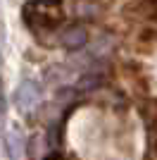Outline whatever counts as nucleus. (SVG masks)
Instances as JSON below:
<instances>
[{
  "label": "nucleus",
  "mask_w": 157,
  "mask_h": 160,
  "mask_svg": "<svg viewBox=\"0 0 157 160\" xmlns=\"http://www.w3.org/2000/svg\"><path fill=\"white\" fill-rule=\"evenodd\" d=\"M150 22H155V24H157V7L152 10V14H150Z\"/></svg>",
  "instance_id": "6e6552de"
},
{
  "label": "nucleus",
  "mask_w": 157,
  "mask_h": 160,
  "mask_svg": "<svg viewBox=\"0 0 157 160\" xmlns=\"http://www.w3.org/2000/svg\"><path fill=\"white\" fill-rule=\"evenodd\" d=\"M5 143H7V151H10L12 158H17V155L24 151V141L19 139V134H17V132H10V134H7V136H5Z\"/></svg>",
  "instance_id": "423d86ee"
},
{
  "label": "nucleus",
  "mask_w": 157,
  "mask_h": 160,
  "mask_svg": "<svg viewBox=\"0 0 157 160\" xmlns=\"http://www.w3.org/2000/svg\"><path fill=\"white\" fill-rule=\"evenodd\" d=\"M45 136L43 134H33L31 139H29V143H26V155L31 160H43V153H45Z\"/></svg>",
  "instance_id": "20e7f679"
},
{
  "label": "nucleus",
  "mask_w": 157,
  "mask_h": 160,
  "mask_svg": "<svg viewBox=\"0 0 157 160\" xmlns=\"http://www.w3.org/2000/svg\"><path fill=\"white\" fill-rule=\"evenodd\" d=\"M155 108H157V100H155Z\"/></svg>",
  "instance_id": "9d476101"
},
{
  "label": "nucleus",
  "mask_w": 157,
  "mask_h": 160,
  "mask_svg": "<svg viewBox=\"0 0 157 160\" xmlns=\"http://www.w3.org/2000/svg\"><path fill=\"white\" fill-rule=\"evenodd\" d=\"M100 86H102V77H98V74H81L76 81V91H81V93L95 91Z\"/></svg>",
  "instance_id": "39448f33"
},
{
  "label": "nucleus",
  "mask_w": 157,
  "mask_h": 160,
  "mask_svg": "<svg viewBox=\"0 0 157 160\" xmlns=\"http://www.w3.org/2000/svg\"><path fill=\"white\" fill-rule=\"evenodd\" d=\"M88 29L83 24H69L67 29H62L59 33V46L67 48V50H81V48L88 46Z\"/></svg>",
  "instance_id": "f03ea898"
},
{
  "label": "nucleus",
  "mask_w": 157,
  "mask_h": 160,
  "mask_svg": "<svg viewBox=\"0 0 157 160\" xmlns=\"http://www.w3.org/2000/svg\"><path fill=\"white\" fill-rule=\"evenodd\" d=\"M5 115V93H2V86H0V117Z\"/></svg>",
  "instance_id": "0eeeda50"
},
{
  "label": "nucleus",
  "mask_w": 157,
  "mask_h": 160,
  "mask_svg": "<svg viewBox=\"0 0 157 160\" xmlns=\"http://www.w3.org/2000/svg\"><path fill=\"white\" fill-rule=\"evenodd\" d=\"M45 160H62V158H59V155H48Z\"/></svg>",
  "instance_id": "1a4fd4ad"
},
{
  "label": "nucleus",
  "mask_w": 157,
  "mask_h": 160,
  "mask_svg": "<svg viewBox=\"0 0 157 160\" xmlns=\"http://www.w3.org/2000/svg\"><path fill=\"white\" fill-rule=\"evenodd\" d=\"M64 19L62 0H29L24 7V22L36 31L57 29Z\"/></svg>",
  "instance_id": "f257e3e1"
},
{
  "label": "nucleus",
  "mask_w": 157,
  "mask_h": 160,
  "mask_svg": "<svg viewBox=\"0 0 157 160\" xmlns=\"http://www.w3.org/2000/svg\"><path fill=\"white\" fill-rule=\"evenodd\" d=\"M40 98V88L36 81L26 79L19 84V88H17V93H14V103H17V108H21V110H31L36 103H38Z\"/></svg>",
  "instance_id": "7ed1b4c3"
}]
</instances>
